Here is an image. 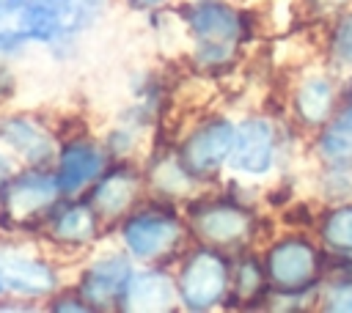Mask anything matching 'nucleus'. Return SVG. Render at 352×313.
I'll return each instance as SVG.
<instances>
[{"instance_id": "nucleus-23", "label": "nucleus", "mask_w": 352, "mask_h": 313, "mask_svg": "<svg viewBox=\"0 0 352 313\" xmlns=\"http://www.w3.org/2000/svg\"><path fill=\"white\" fill-rule=\"evenodd\" d=\"M135 5H157V3H162V0H132Z\"/></svg>"}, {"instance_id": "nucleus-11", "label": "nucleus", "mask_w": 352, "mask_h": 313, "mask_svg": "<svg viewBox=\"0 0 352 313\" xmlns=\"http://www.w3.org/2000/svg\"><path fill=\"white\" fill-rule=\"evenodd\" d=\"M173 305V283L165 275L143 272L126 283V308L132 310H168Z\"/></svg>"}, {"instance_id": "nucleus-7", "label": "nucleus", "mask_w": 352, "mask_h": 313, "mask_svg": "<svg viewBox=\"0 0 352 313\" xmlns=\"http://www.w3.org/2000/svg\"><path fill=\"white\" fill-rule=\"evenodd\" d=\"M124 239H126V244L135 255L151 258V255H160V253H165L176 244L179 225L170 217H162V214H143V217H135L126 225Z\"/></svg>"}, {"instance_id": "nucleus-14", "label": "nucleus", "mask_w": 352, "mask_h": 313, "mask_svg": "<svg viewBox=\"0 0 352 313\" xmlns=\"http://www.w3.org/2000/svg\"><path fill=\"white\" fill-rule=\"evenodd\" d=\"M330 102H333V91L324 80H308L297 93L300 115L308 124H322L330 113Z\"/></svg>"}, {"instance_id": "nucleus-21", "label": "nucleus", "mask_w": 352, "mask_h": 313, "mask_svg": "<svg viewBox=\"0 0 352 313\" xmlns=\"http://www.w3.org/2000/svg\"><path fill=\"white\" fill-rule=\"evenodd\" d=\"M336 49H338L341 58L352 60V19L344 22V27L338 30V36H336Z\"/></svg>"}, {"instance_id": "nucleus-12", "label": "nucleus", "mask_w": 352, "mask_h": 313, "mask_svg": "<svg viewBox=\"0 0 352 313\" xmlns=\"http://www.w3.org/2000/svg\"><path fill=\"white\" fill-rule=\"evenodd\" d=\"M102 167V159L94 148L88 146H74L63 154L60 159V176H58V184L63 189H77L82 187L88 178H94Z\"/></svg>"}, {"instance_id": "nucleus-3", "label": "nucleus", "mask_w": 352, "mask_h": 313, "mask_svg": "<svg viewBox=\"0 0 352 313\" xmlns=\"http://www.w3.org/2000/svg\"><path fill=\"white\" fill-rule=\"evenodd\" d=\"M226 288V264L212 253H195L179 280V291L187 308L204 310L212 308Z\"/></svg>"}, {"instance_id": "nucleus-2", "label": "nucleus", "mask_w": 352, "mask_h": 313, "mask_svg": "<svg viewBox=\"0 0 352 313\" xmlns=\"http://www.w3.org/2000/svg\"><path fill=\"white\" fill-rule=\"evenodd\" d=\"M184 16H187L192 33L201 38L204 55H212V58L226 55V49L239 36V19H236V14L228 5H223V3H214V0L195 3L192 8H187Z\"/></svg>"}, {"instance_id": "nucleus-16", "label": "nucleus", "mask_w": 352, "mask_h": 313, "mask_svg": "<svg viewBox=\"0 0 352 313\" xmlns=\"http://www.w3.org/2000/svg\"><path fill=\"white\" fill-rule=\"evenodd\" d=\"M324 151L330 156H349L352 154V107L330 126L324 137Z\"/></svg>"}, {"instance_id": "nucleus-18", "label": "nucleus", "mask_w": 352, "mask_h": 313, "mask_svg": "<svg viewBox=\"0 0 352 313\" xmlns=\"http://www.w3.org/2000/svg\"><path fill=\"white\" fill-rule=\"evenodd\" d=\"M324 239L338 250H352V206L338 209L324 222Z\"/></svg>"}, {"instance_id": "nucleus-1", "label": "nucleus", "mask_w": 352, "mask_h": 313, "mask_svg": "<svg viewBox=\"0 0 352 313\" xmlns=\"http://www.w3.org/2000/svg\"><path fill=\"white\" fill-rule=\"evenodd\" d=\"M104 0H0V47L55 38L88 25Z\"/></svg>"}, {"instance_id": "nucleus-22", "label": "nucleus", "mask_w": 352, "mask_h": 313, "mask_svg": "<svg viewBox=\"0 0 352 313\" xmlns=\"http://www.w3.org/2000/svg\"><path fill=\"white\" fill-rule=\"evenodd\" d=\"M239 277H245V288H242L245 294H248V291H253V288L258 286V272H256V266H250V264L239 272Z\"/></svg>"}, {"instance_id": "nucleus-9", "label": "nucleus", "mask_w": 352, "mask_h": 313, "mask_svg": "<svg viewBox=\"0 0 352 313\" xmlns=\"http://www.w3.org/2000/svg\"><path fill=\"white\" fill-rule=\"evenodd\" d=\"M129 283V266L124 258H107L102 264H96L82 283V294L85 299H91L94 305H107L113 302Z\"/></svg>"}, {"instance_id": "nucleus-15", "label": "nucleus", "mask_w": 352, "mask_h": 313, "mask_svg": "<svg viewBox=\"0 0 352 313\" xmlns=\"http://www.w3.org/2000/svg\"><path fill=\"white\" fill-rule=\"evenodd\" d=\"M132 189H135L132 176H126V173H113V176L96 189V203H99V209H104L107 214H116V211H121V209L129 203Z\"/></svg>"}, {"instance_id": "nucleus-17", "label": "nucleus", "mask_w": 352, "mask_h": 313, "mask_svg": "<svg viewBox=\"0 0 352 313\" xmlns=\"http://www.w3.org/2000/svg\"><path fill=\"white\" fill-rule=\"evenodd\" d=\"M94 233V217L88 209H69L58 220V236L63 239H88Z\"/></svg>"}, {"instance_id": "nucleus-5", "label": "nucleus", "mask_w": 352, "mask_h": 313, "mask_svg": "<svg viewBox=\"0 0 352 313\" xmlns=\"http://www.w3.org/2000/svg\"><path fill=\"white\" fill-rule=\"evenodd\" d=\"M234 148V129L228 121H212L198 129L184 146V165L195 173L214 170Z\"/></svg>"}, {"instance_id": "nucleus-4", "label": "nucleus", "mask_w": 352, "mask_h": 313, "mask_svg": "<svg viewBox=\"0 0 352 313\" xmlns=\"http://www.w3.org/2000/svg\"><path fill=\"white\" fill-rule=\"evenodd\" d=\"M270 277L272 283H278L280 288H302L314 280L316 275V253L311 244L305 242H280L272 253H270Z\"/></svg>"}, {"instance_id": "nucleus-6", "label": "nucleus", "mask_w": 352, "mask_h": 313, "mask_svg": "<svg viewBox=\"0 0 352 313\" xmlns=\"http://www.w3.org/2000/svg\"><path fill=\"white\" fill-rule=\"evenodd\" d=\"M272 154H275V140L267 121H245L234 135L231 159L236 170L267 173L272 165Z\"/></svg>"}, {"instance_id": "nucleus-8", "label": "nucleus", "mask_w": 352, "mask_h": 313, "mask_svg": "<svg viewBox=\"0 0 352 313\" xmlns=\"http://www.w3.org/2000/svg\"><path fill=\"white\" fill-rule=\"evenodd\" d=\"M248 228H250L248 214L234 206H212L195 214V231L209 242H220V244L236 242L239 236L248 233Z\"/></svg>"}, {"instance_id": "nucleus-10", "label": "nucleus", "mask_w": 352, "mask_h": 313, "mask_svg": "<svg viewBox=\"0 0 352 313\" xmlns=\"http://www.w3.org/2000/svg\"><path fill=\"white\" fill-rule=\"evenodd\" d=\"M55 283L52 272L44 264L25 261V258H3L0 261V291H25V294H41L50 291Z\"/></svg>"}, {"instance_id": "nucleus-13", "label": "nucleus", "mask_w": 352, "mask_h": 313, "mask_svg": "<svg viewBox=\"0 0 352 313\" xmlns=\"http://www.w3.org/2000/svg\"><path fill=\"white\" fill-rule=\"evenodd\" d=\"M55 195V184L38 176H28L22 181H16L8 192V206L16 214H30L36 209H41L44 203H50Z\"/></svg>"}, {"instance_id": "nucleus-19", "label": "nucleus", "mask_w": 352, "mask_h": 313, "mask_svg": "<svg viewBox=\"0 0 352 313\" xmlns=\"http://www.w3.org/2000/svg\"><path fill=\"white\" fill-rule=\"evenodd\" d=\"M8 140H14L16 143V148H22V151H28L30 156H47V151H50V146H47V140L33 129V126H28V124H14V126H8Z\"/></svg>"}, {"instance_id": "nucleus-24", "label": "nucleus", "mask_w": 352, "mask_h": 313, "mask_svg": "<svg viewBox=\"0 0 352 313\" xmlns=\"http://www.w3.org/2000/svg\"><path fill=\"white\" fill-rule=\"evenodd\" d=\"M3 176H6V165H3V159H0V181H3Z\"/></svg>"}, {"instance_id": "nucleus-20", "label": "nucleus", "mask_w": 352, "mask_h": 313, "mask_svg": "<svg viewBox=\"0 0 352 313\" xmlns=\"http://www.w3.org/2000/svg\"><path fill=\"white\" fill-rule=\"evenodd\" d=\"M327 310H352V283H338L327 291Z\"/></svg>"}]
</instances>
